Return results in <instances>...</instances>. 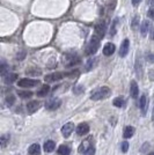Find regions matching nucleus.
<instances>
[{"label":"nucleus","mask_w":154,"mask_h":155,"mask_svg":"<svg viewBox=\"0 0 154 155\" xmlns=\"http://www.w3.org/2000/svg\"><path fill=\"white\" fill-rule=\"evenodd\" d=\"M111 94V90L109 89V87H100L97 89H95L94 92H92L90 94V98L94 100V101H97V100H103V98H107L109 97Z\"/></svg>","instance_id":"f257e3e1"},{"label":"nucleus","mask_w":154,"mask_h":155,"mask_svg":"<svg viewBox=\"0 0 154 155\" xmlns=\"http://www.w3.org/2000/svg\"><path fill=\"white\" fill-rule=\"evenodd\" d=\"M100 37H97L96 35H94L93 37H92V39H90V42L88 43L87 45V51H86V54H94L95 52L97 51V49H99V46H100Z\"/></svg>","instance_id":"f03ea898"},{"label":"nucleus","mask_w":154,"mask_h":155,"mask_svg":"<svg viewBox=\"0 0 154 155\" xmlns=\"http://www.w3.org/2000/svg\"><path fill=\"white\" fill-rule=\"evenodd\" d=\"M40 83L38 80H34V79H28V78H25V79H21L17 81V86L22 87V88H31V87L37 86Z\"/></svg>","instance_id":"7ed1b4c3"},{"label":"nucleus","mask_w":154,"mask_h":155,"mask_svg":"<svg viewBox=\"0 0 154 155\" xmlns=\"http://www.w3.org/2000/svg\"><path fill=\"white\" fill-rule=\"evenodd\" d=\"M65 75H66V74H64V73H61V72H56V73H51V74L46 75V77L44 78V80H45V82H55V81L61 80Z\"/></svg>","instance_id":"20e7f679"},{"label":"nucleus","mask_w":154,"mask_h":155,"mask_svg":"<svg viewBox=\"0 0 154 155\" xmlns=\"http://www.w3.org/2000/svg\"><path fill=\"white\" fill-rule=\"evenodd\" d=\"M60 104H61V101L59 98H51V100L45 102V108L48 110H56V109L59 108Z\"/></svg>","instance_id":"39448f33"},{"label":"nucleus","mask_w":154,"mask_h":155,"mask_svg":"<svg viewBox=\"0 0 154 155\" xmlns=\"http://www.w3.org/2000/svg\"><path fill=\"white\" fill-rule=\"evenodd\" d=\"M80 63V59L78 58L76 54H67L66 56V59H64V64L67 66V67H71V66H74Z\"/></svg>","instance_id":"423d86ee"},{"label":"nucleus","mask_w":154,"mask_h":155,"mask_svg":"<svg viewBox=\"0 0 154 155\" xmlns=\"http://www.w3.org/2000/svg\"><path fill=\"white\" fill-rule=\"evenodd\" d=\"M73 130H74V124L73 123H66L63 127H61V133H63V136L65 137V138H67L71 136V133L73 132Z\"/></svg>","instance_id":"0eeeda50"},{"label":"nucleus","mask_w":154,"mask_h":155,"mask_svg":"<svg viewBox=\"0 0 154 155\" xmlns=\"http://www.w3.org/2000/svg\"><path fill=\"white\" fill-rule=\"evenodd\" d=\"M105 30H107V26H105V23L104 22H101V23H99V25H96L95 26V34L97 37H100V38H102L104 34H105Z\"/></svg>","instance_id":"6e6552de"},{"label":"nucleus","mask_w":154,"mask_h":155,"mask_svg":"<svg viewBox=\"0 0 154 155\" xmlns=\"http://www.w3.org/2000/svg\"><path fill=\"white\" fill-rule=\"evenodd\" d=\"M129 49H130V41L128 38H125L123 41V43L120 44V57H125L128 54Z\"/></svg>","instance_id":"1a4fd4ad"},{"label":"nucleus","mask_w":154,"mask_h":155,"mask_svg":"<svg viewBox=\"0 0 154 155\" xmlns=\"http://www.w3.org/2000/svg\"><path fill=\"white\" fill-rule=\"evenodd\" d=\"M88 132H89V125L87 123H81L77 126L78 136H86Z\"/></svg>","instance_id":"9d476101"},{"label":"nucleus","mask_w":154,"mask_h":155,"mask_svg":"<svg viewBox=\"0 0 154 155\" xmlns=\"http://www.w3.org/2000/svg\"><path fill=\"white\" fill-rule=\"evenodd\" d=\"M38 108H40V102L38 101H30L29 103L27 104V111L28 113H34L38 110Z\"/></svg>","instance_id":"9b49d317"},{"label":"nucleus","mask_w":154,"mask_h":155,"mask_svg":"<svg viewBox=\"0 0 154 155\" xmlns=\"http://www.w3.org/2000/svg\"><path fill=\"white\" fill-rule=\"evenodd\" d=\"M116 50V46L115 44L112 43H107L104 46H103V54L104 56H111L112 53Z\"/></svg>","instance_id":"f8f14e48"},{"label":"nucleus","mask_w":154,"mask_h":155,"mask_svg":"<svg viewBox=\"0 0 154 155\" xmlns=\"http://www.w3.org/2000/svg\"><path fill=\"white\" fill-rule=\"evenodd\" d=\"M138 93H139V89H138V85L136 81H131V85H130V95L132 98H137Z\"/></svg>","instance_id":"ddd939ff"},{"label":"nucleus","mask_w":154,"mask_h":155,"mask_svg":"<svg viewBox=\"0 0 154 155\" xmlns=\"http://www.w3.org/2000/svg\"><path fill=\"white\" fill-rule=\"evenodd\" d=\"M16 79H17V74H15V73H7V74L4 75V82L9 85V83H13Z\"/></svg>","instance_id":"4468645a"},{"label":"nucleus","mask_w":154,"mask_h":155,"mask_svg":"<svg viewBox=\"0 0 154 155\" xmlns=\"http://www.w3.org/2000/svg\"><path fill=\"white\" fill-rule=\"evenodd\" d=\"M139 108L143 112V115L146 113V109H147V98H146V95H141L140 96V100H139Z\"/></svg>","instance_id":"2eb2a0df"},{"label":"nucleus","mask_w":154,"mask_h":155,"mask_svg":"<svg viewBox=\"0 0 154 155\" xmlns=\"http://www.w3.org/2000/svg\"><path fill=\"white\" fill-rule=\"evenodd\" d=\"M29 155H40L41 154V146L38 144H33L28 149Z\"/></svg>","instance_id":"dca6fc26"},{"label":"nucleus","mask_w":154,"mask_h":155,"mask_svg":"<svg viewBox=\"0 0 154 155\" xmlns=\"http://www.w3.org/2000/svg\"><path fill=\"white\" fill-rule=\"evenodd\" d=\"M96 64H97V58H89L87 63H86L85 65V69L88 72V71H90V69H93L96 66Z\"/></svg>","instance_id":"f3484780"},{"label":"nucleus","mask_w":154,"mask_h":155,"mask_svg":"<svg viewBox=\"0 0 154 155\" xmlns=\"http://www.w3.org/2000/svg\"><path fill=\"white\" fill-rule=\"evenodd\" d=\"M150 27H151V23H150L147 20H145V21H143V22H141V26H140V33H141L143 36H146V35H147L148 30H150Z\"/></svg>","instance_id":"a211bd4d"},{"label":"nucleus","mask_w":154,"mask_h":155,"mask_svg":"<svg viewBox=\"0 0 154 155\" xmlns=\"http://www.w3.org/2000/svg\"><path fill=\"white\" fill-rule=\"evenodd\" d=\"M70 153H71V147L67 144L66 145H61L58 148V154L59 155H70Z\"/></svg>","instance_id":"6ab92c4d"},{"label":"nucleus","mask_w":154,"mask_h":155,"mask_svg":"<svg viewBox=\"0 0 154 155\" xmlns=\"http://www.w3.org/2000/svg\"><path fill=\"white\" fill-rule=\"evenodd\" d=\"M49 92H50V87L48 86V85H44V86L41 87L40 90H37V96L44 97V96H46V95L49 94Z\"/></svg>","instance_id":"aec40b11"},{"label":"nucleus","mask_w":154,"mask_h":155,"mask_svg":"<svg viewBox=\"0 0 154 155\" xmlns=\"http://www.w3.org/2000/svg\"><path fill=\"white\" fill-rule=\"evenodd\" d=\"M55 147H56V144H55L52 140H48V141L44 144V151H45L46 153H50V152H52V151L55 149Z\"/></svg>","instance_id":"412c9836"},{"label":"nucleus","mask_w":154,"mask_h":155,"mask_svg":"<svg viewBox=\"0 0 154 155\" xmlns=\"http://www.w3.org/2000/svg\"><path fill=\"white\" fill-rule=\"evenodd\" d=\"M135 134V129L132 127V126H126L125 130H124V133H123V136H124V138H131L132 136Z\"/></svg>","instance_id":"4be33fe9"},{"label":"nucleus","mask_w":154,"mask_h":155,"mask_svg":"<svg viewBox=\"0 0 154 155\" xmlns=\"http://www.w3.org/2000/svg\"><path fill=\"white\" fill-rule=\"evenodd\" d=\"M112 103H114L115 107H117V108H122V107L125 105V100H124L123 97H116Z\"/></svg>","instance_id":"5701e85b"},{"label":"nucleus","mask_w":154,"mask_h":155,"mask_svg":"<svg viewBox=\"0 0 154 155\" xmlns=\"http://www.w3.org/2000/svg\"><path fill=\"white\" fill-rule=\"evenodd\" d=\"M9 140H10L9 134H4V136H1V138H0V144H1V147L7 146V144L9 142Z\"/></svg>","instance_id":"b1692460"},{"label":"nucleus","mask_w":154,"mask_h":155,"mask_svg":"<svg viewBox=\"0 0 154 155\" xmlns=\"http://www.w3.org/2000/svg\"><path fill=\"white\" fill-rule=\"evenodd\" d=\"M17 95L21 98H28V97H30L33 95V93L31 92H28V90H17Z\"/></svg>","instance_id":"393cba45"},{"label":"nucleus","mask_w":154,"mask_h":155,"mask_svg":"<svg viewBox=\"0 0 154 155\" xmlns=\"http://www.w3.org/2000/svg\"><path fill=\"white\" fill-rule=\"evenodd\" d=\"M90 147L92 146H89V145H88V141H85V142H82V144L80 145V147H79V152H81V153H82V152H85L86 153Z\"/></svg>","instance_id":"a878e982"},{"label":"nucleus","mask_w":154,"mask_h":155,"mask_svg":"<svg viewBox=\"0 0 154 155\" xmlns=\"http://www.w3.org/2000/svg\"><path fill=\"white\" fill-rule=\"evenodd\" d=\"M141 69H143L141 61H140V60H137V63H136V72H137V75H138V77H141V75H143Z\"/></svg>","instance_id":"bb28decb"},{"label":"nucleus","mask_w":154,"mask_h":155,"mask_svg":"<svg viewBox=\"0 0 154 155\" xmlns=\"http://www.w3.org/2000/svg\"><path fill=\"white\" fill-rule=\"evenodd\" d=\"M15 102V97L13 96V95H8L7 97H6V104L7 105H13Z\"/></svg>","instance_id":"cd10ccee"},{"label":"nucleus","mask_w":154,"mask_h":155,"mask_svg":"<svg viewBox=\"0 0 154 155\" xmlns=\"http://www.w3.org/2000/svg\"><path fill=\"white\" fill-rule=\"evenodd\" d=\"M27 74H29V75H35V77H37V75H41V71L40 69H34V71H27L26 72Z\"/></svg>","instance_id":"c85d7f7f"},{"label":"nucleus","mask_w":154,"mask_h":155,"mask_svg":"<svg viewBox=\"0 0 154 155\" xmlns=\"http://www.w3.org/2000/svg\"><path fill=\"white\" fill-rule=\"evenodd\" d=\"M84 87L82 86H77V87H74V89H73V93L74 94H80V93H82L84 92Z\"/></svg>","instance_id":"c756f323"},{"label":"nucleus","mask_w":154,"mask_h":155,"mask_svg":"<svg viewBox=\"0 0 154 155\" xmlns=\"http://www.w3.org/2000/svg\"><path fill=\"white\" fill-rule=\"evenodd\" d=\"M116 25H117V20H114L112 26H111V30H110V35H111V36H114V35L116 34Z\"/></svg>","instance_id":"7c9ffc66"},{"label":"nucleus","mask_w":154,"mask_h":155,"mask_svg":"<svg viewBox=\"0 0 154 155\" xmlns=\"http://www.w3.org/2000/svg\"><path fill=\"white\" fill-rule=\"evenodd\" d=\"M146 60L150 63H154V54L153 53H147L146 54Z\"/></svg>","instance_id":"2f4dec72"},{"label":"nucleus","mask_w":154,"mask_h":155,"mask_svg":"<svg viewBox=\"0 0 154 155\" xmlns=\"http://www.w3.org/2000/svg\"><path fill=\"white\" fill-rule=\"evenodd\" d=\"M128 149H129V144L126 141H124V142L122 144V152H123V153H126Z\"/></svg>","instance_id":"473e14b6"},{"label":"nucleus","mask_w":154,"mask_h":155,"mask_svg":"<svg viewBox=\"0 0 154 155\" xmlns=\"http://www.w3.org/2000/svg\"><path fill=\"white\" fill-rule=\"evenodd\" d=\"M139 16H135V19H133V21H132V28L133 29H136L137 28V26L139 25Z\"/></svg>","instance_id":"72a5a7b5"},{"label":"nucleus","mask_w":154,"mask_h":155,"mask_svg":"<svg viewBox=\"0 0 154 155\" xmlns=\"http://www.w3.org/2000/svg\"><path fill=\"white\" fill-rule=\"evenodd\" d=\"M94 153H95V148L92 146L90 148H89V149H88V151H87V152H86L84 155H94Z\"/></svg>","instance_id":"f704fd0d"},{"label":"nucleus","mask_w":154,"mask_h":155,"mask_svg":"<svg viewBox=\"0 0 154 155\" xmlns=\"http://www.w3.org/2000/svg\"><path fill=\"white\" fill-rule=\"evenodd\" d=\"M147 15H148V17H150V19L154 20V8L150 9V10H148V13H147Z\"/></svg>","instance_id":"c9c22d12"},{"label":"nucleus","mask_w":154,"mask_h":155,"mask_svg":"<svg viewBox=\"0 0 154 155\" xmlns=\"http://www.w3.org/2000/svg\"><path fill=\"white\" fill-rule=\"evenodd\" d=\"M131 1H132V5H133V6H138V5L141 2V0H131Z\"/></svg>","instance_id":"e433bc0d"},{"label":"nucleus","mask_w":154,"mask_h":155,"mask_svg":"<svg viewBox=\"0 0 154 155\" xmlns=\"http://www.w3.org/2000/svg\"><path fill=\"white\" fill-rule=\"evenodd\" d=\"M148 2H150L151 6H154V0H148Z\"/></svg>","instance_id":"4c0bfd02"},{"label":"nucleus","mask_w":154,"mask_h":155,"mask_svg":"<svg viewBox=\"0 0 154 155\" xmlns=\"http://www.w3.org/2000/svg\"><path fill=\"white\" fill-rule=\"evenodd\" d=\"M152 119L154 121V109H153V113H152Z\"/></svg>","instance_id":"58836bf2"},{"label":"nucleus","mask_w":154,"mask_h":155,"mask_svg":"<svg viewBox=\"0 0 154 155\" xmlns=\"http://www.w3.org/2000/svg\"><path fill=\"white\" fill-rule=\"evenodd\" d=\"M150 155H154V152H153V153H151V154H150Z\"/></svg>","instance_id":"ea45409f"},{"label":"nucleus","mask_w":154,"mask_h":155,"mask_svg":"<svg viewBox=\"0 0 154 155\" xmlns=\"http://www.w3.org/2000/svg\"><path fill=\"white\" fill-rule=\"evenodd\" d=\"M153 38H154V31H153Z\"/></svg>","instance_id":"a19ab883"},{"label":"nucleus","mask_w":154,"mask_h":155,"mask_svg":"<svg viewBox=\"0 0 154 155\" xmlns=\"http://www.w3.org/2000/svg\"><path fill=\"white\" fill-rule=\"evenodd\" d=\"M16 155H19V154H16Z\"/></svg>","instance_id":"79ce46f5"}]
</instances>
